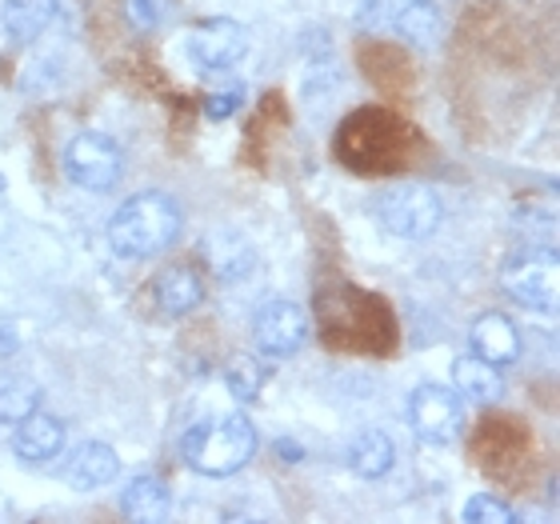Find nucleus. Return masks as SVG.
<instances>
[{
	"instance_id": "nucleus-14",
	"label": "nucleus",
	"mask_w": 560,
	"mask_h": 524,
	"mask_svg": "<svg viewBox=\"0 0 560 524\" xmlns=\"http://www.w3.org/2000/svg\"><path fill=\"white\" fill-rule=\"evenodd\" d=\"M200 301H205V284L188 265L164 268L156 277V304L164 316H188Z\"/></svg>"
},
{
	"instance_id": "nucleus-5",
	"label": "nucleus",
	"mask_w": 560,
	"mask_h": 524,
	"mask_svg": "<svg viewBox=\"0 0 560 524\" xmlns=\"http://www.w3.org/2000/svg\"><path fill=\"white\" fill-rule=\"evenodd\" d=\"M185 57L197 65L200 72H229L248 57V33L245 24H236L233 16H209L197 21L185 33Z\"/></svg>"
},
{
	"instance_id": "nucleus-3",
	"label": "nucleus",
	"mask_w": 560,
	"mask_h": 524,
	"mask_svg": "<svg viewBox=\"0 0 560 524\" xmlns=\"http://www.w3.org/2000/svg\"><path fill=\"white\" fill-rule=\"evenodd\" d=\"M373 217L385 224L393 236H400V241H424V236L436 233V224H441V217H444V205L429 185H420V181H397V185H388L376 193Z\"/></svg>"
},
{
	"instance_id": "nucleus-21",
	"label": "nucleus",
	"mask_w": 560,
	"mask_h": 524,
	"mask_svg": "<svg viewBox=\"0 0 560 524\" xmlns=\"http://www.w3.org/2000/svg\"><path fill=\"white\" fill-rule=\"evenodd\" d=\"M465 524H509L513 521V509L501 501V497H492V492H472L465 504V513H460Z\"/></svg>"
},
{
	"instance_id": "nucleus-9",
	"label": "nucleus",
	"mask_w": 560,
	"mask_h": 524,
	"mask_svg": "<svg viewBox=\"0 0 560 524\" xmlns=\"http://www.w3.org/2000/svg\"><path fill=\"white\" fill-rule=\"evenodd\" d=\"M60 477H65V485L77 492H96L120 477V456L113 453L108 444L89 441L69 456V465L60 468Z\"/></svg>"
},
{
	"instance_id": "nucleus-1",
	"label": "nucleus",
	"mask_w": 560,
	"mask_h": 524,
	"mask_svg": "<svg viewBox=\"0 0 560 524\" xmlns=\"http://www.w3.org/2000/svg\"><path fill=\"white\" fill-rule=\"evenodd\" d=\"M176 236H180V209L168 193H137L108 221V245L117 257L129 260L156 257L176 245Z\"/></svg>"
},
{
	"instance_id": "nucleus-16",
	"label": "nucleus",
	"mask_w": 560,
	"mask_h": 524,
	"mask_svg": "<svg viewBox=\"0 0 560 524\" xmlns=\"http://www.w3.org/2000/svg\"><path fill=\"white\" fill-rule=\"evenodd\" d=\"M393 24H397L400 40L409 48H417V53H432L444 33L441 12H436V4H429V0H409V4L393 16Z\"/></svg>"
},
{
	"instance_id": "nucleus-15",
	"label": "nucleus",
	"mask_w": 560,
	"mask_h": 524,
	"mask_svg": "<svg viewBox=\"0 0 560 524\" xmlns=\"http://www.w3.org/2000/svg\"><path fill=\"white\" fill-rule=\"evenodd\" d=\"M168 509H173V492H168V485L161 477H137L120 497V516L137 524L164 521Z\"/></svg>"
},
{
	"instance_id": "nucleus-13",
	"label": "nucleus",
	"mask_w": 560,
	"mask_h": 524,
	"mask_svg": "<svg viewBox=\"0 0 560 524\" xmlns=\"http://www.w3.org/2000/svg\"><path fill=\"white\" fill-rule=\"evenodd\" d=\"M205 257H209V268L221 280H241L257 268V248H253V241H248L245 233H236V229H217V233H209Z\"/></svg>"
},
{
	"instance_id": "nucleus-24",
	"label": "nucleus",
	"mask_w": 560,
	"mask_h": 524,
	"mask_svg": "<svg viewBox=\"0 0 560 524\" xmlns=\"http://www.w3.org/2000/svg\"><path fill=\"white\" fill-rule=\"evenodd\" d=\"M277 453L284 456V461H301V456H304L301 449H296V444H292V441H280V444H277Z\"/></svg>"
},
{
	"instance_id": "nucleus-4",
	"label": "nucleus",
	"mask_w": 560,
	"mask_h": 524,
	"mask_svg": "<svg viewBox=\"0 0 560 524\" xmlns=\"http://www.w3.org/2000/svg\"><path fill=\"white\" fill-rule=\"evenodd\" d=\"M501 284L513 301L537 308V313H557L560 304V265L552 248H533L504 260Z\"/></svg>"
},
{
	"instance_id": "nucleus-12",
	"label": "nucleus",
	"mask_w": 560,
	"mask_h": 524,
	"mask_svg": "<svg viewBox=\"0 0 560 524\" xmlns=\"http://www.w3.org/2000/svg\"><path fill=\"white\" fill-rule=\"evenodd\" d=\"M468 345L492 364H513L521 357V328L504 313H480L468 328Z\"/></svg>"
},
{
	"instance_id": "nucleus-7",
	"label": "nucleus",
	"mask_w": 560,
	"mask_h": 524,
	"mask_svg": "<svg viewBox=\"0 0 560 524\" xmlns=\"http://www.w3.org/2000/svg\"><path fill=\"white\" fill-rule=\"evenodd\" d=\"M409 424L429 444L456 441L465 429V400L448 385H417L409 393Z\"/></svg>"
},
{
	"instance_id": "nucleus-10",
	"label": "nucleus",
	"mask_w": 560,
	"mask_h": 524,
	"mask_svg": "<svg viewBox=\"0 0 560 524\" xmlns=\"http://www.w3.org/2000/svg\"><path fill=\"white\" fill-rule=\"evenodd\" d=\"M453 393L465 400V405H497L504 396V373L501 364L485 361L477 352L468 357H456L453 361Z\"/></svg>"
},
{
	"instance_id": "nucleus-22",
	"label": "nucleus",
	"mask_w": 560,
	"mask_h": 524,
	"mask_svg": "<svg viewBox=\"0 0 560 524\" xmlns=\"http://www.w3.org/2000/svg\"><path fill=\"white\" fill-rule=\"evenodd\" d=\"M241 105H245V89H241L236 81H229V84H221L217 93L205 96V117H209V120H224V117H233Z\"/></svg>"
},
{
	"instance_id": "nucleus-2",
	"label": "nucleus",
	"mask_w": 560,
	"mask_h": 524,
	"mask_svg": "<svg viewBox=\"0 0 560 524\" xmlns=\"http://www.w3.org/2000/svg\"><path fill=\"white\" fill-rule=\"evenodd\" d=\"M253 453H257V429L241 412L197 420L180 436V456L200 477H233L253 461Z\"/></svg>"
},
{
	"instance_id": "nucleus-19",
	"label": "nucleus",
	"mask_w": 560,
	"mask_h": 524,
	"mask_svg": "<svg viewBox=\"0 0 560 524\" xmlns=\"http://www.w3.org/2000/svg\"><path fill=\"white\" fill-rule=\"evenodd\" d=\"M40 405V385L28 381V376H9V381H0V420H16L36 412Z\"/></svg>"
},
{
	"instance_id": "nucleus-11",
	"label": "nucleus",
	"mask_w": 560,
	"mask_h": 524,
	"mask_svg": "<svg viewBox=\"0 0 560 524\" xmlns=\"http://www.w3.org/2000/svg\"><path fill=\"white\" fill-rule=\"evenodd\" d=\"M65 449V424L48 412H28V417L16 420V436H12V453L28 461V465H45Z\"/></svg>"
},
{
	"instance_id": "nucleus-23",
	"label": "nucleus",
	"mask_w": 560,
	"mask_h": 524,
	"mask_svg": "<svg viewBox=\"0 0 560 524\" xmlns=\"http://www.w3.org/2000/svg\"><path fill=\"white\" fill-rule=\"evenodd\" d=\"M129 16L140 33H152L164 16V0H129Z\"/></svg>"
},
{
	"instance_id": "nucleus-6",
	"label": "nucleus",
	"mask_w": 560,
	"mask_h": 524,
	"mask_svg": "<svg viewBox=\"0 0 560 524\" xmlns=\"http://www.w3.org/2000/svg\"><path fill=\"white\" fill-rule=\"evenodd\" d=\"M120 168H125L120 144L105 132H81L65 149V173L72 185L89 188V193H108L120 181Z\"/></svg>"
},
{
	"instance_id": "nucleus-20",
	"label": "nucleus",
	"mask_w": 560,
	"mask_h": 524,
	"mask_svg": "<svg viewBox=\"0 0 560 524\" xmlns=\"http://www.w3.org/2000/svg\"><path fill=\"white\" fill-rule=\"evenodd\" d=\"M265 364L253 361V357H236L233 364H229V373H224V385H229V393H233V400H241V405H248V400H257L260 388H265Z\"/></svg>"
},
{
	"instance_id": "nucleus-18",
	"label": "nucleus",
	"mask_w": 560,
	"mask_h": 524,
	"mask_svg": "<svg viewBox=\"0 0 560 524\" xmlns=\"http://www.w3.org/2000/svg\"><path fill=\"white\" fill-rule=\"evenodd\" d=\"M57 16V0H4V33L16 45H28Z\"/></svg>"
},
{
	"instance_id": "nucleus-8",
	"label": "nucleus",
	"mask_w": 560,
	"mask_h": 524,
	"mask_svg": "<svg viewBox=\"0 0 560 524\" xmlns=\"http://www.w3.org/2000/svg\"><path fill=\"white\" fill-rule=\"evenodd\" d=\"M304 340H308V313L296 301H269L253 316V345L272 361L301 352Z\"/></svg>"
},
{
	"instance_id": "nucleus-17",
	"label": "nucleus",
	"mask_w": 560,
	"mask_h": 524,
	"mask_svg": "<svg viewBox=\"0 0 560 524\" xmlns=\"http://www.w3.org/2000/svg\"><path fill=\"white\" fill-rule=\"evenodd\" d=\"M397 461V449L381 429H364L352 436L349 444V468L364 480H381Z\"/></svg>"
}]
</instances>
